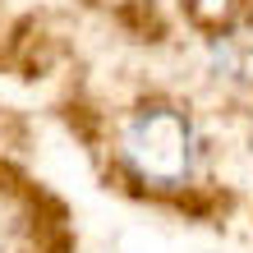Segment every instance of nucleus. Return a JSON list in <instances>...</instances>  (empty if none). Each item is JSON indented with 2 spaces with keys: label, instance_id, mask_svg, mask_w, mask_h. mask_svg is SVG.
Segmentation results:
<instances>
[{
  "label": "nucleus",
  "instance_id": "1",
  "mask_svg": "<svg viewBox=\"0 0 253 253\" xmlns=\"http://www.w3.org/2000/svg\"><path fill=\"white\" fill-rule=\"evenodd\" d=\"M120 157L125 166L138 175L143 184L175 189L198 175L203 166V138L193 129L189 115L170 106H147L138 115H129L120 129Z\"/></svg>",
  "mask_w": 253,
  "mask_h": 253
}]
</instances>
